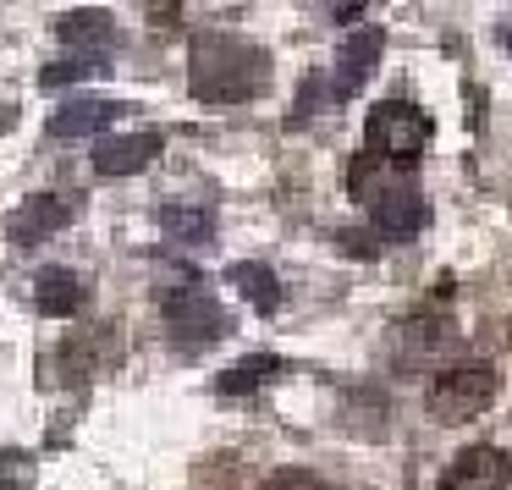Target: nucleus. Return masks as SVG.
<instances>
[{
  "label": "nucleus",
  "mask_w": 512,
  "mask_h": 490,
  "mask_svg": "<svg viewBox=\"0 0 512 490\" xmlns=\"http://www.w3.org/2000/svg\"><path fill=\"white\" fill-rule=\"evenodd\" d=\"M331 17L342 28H353V23H364V6H331Z\"/></svg>",
  "instance_id": "obj_18"
},
{
  "label": "nucleus",
  "mask_w": 512,
  "mask_h": 490,
  "mask_svg": "<svg viewBox=\"0 0 512 490\" xmlns=\"http://www.w3.org/2000/svg\"><path fill=\"white\" fill-rule=\"evenodd\" d=\"M105 72V56H78V61H50L45 72H39V83L45 89H61V83H89Z\"/></svg>",
  "instance_id": "obj_16"
},
{
  "label": "nucleus",
  "mask_w": 512,
  "mask_h": 490,
  "mask_svg": "<svg viewBox=\"0 0 512 490\" xmlns=\"http://www.w3.org/2000/svg\"><path fill=\"white\" fill-rule=\"evenodd\" d=\"M380 50H386V34H380V28H358V34L336 50V72H331V83H325V89H331L336 100L358 94V89H364V78L380 67Z\"/></svg>",
  "instance_id": "obj_9"
},
{
  "label": "nucleus",
  "mask_w": 512,
  "mask_h": 490,
  "mask_svg": "<svg viewBox=\"0 0 512 490\" xmlns=\"http://www.w3.org/2000/svg\"><path fill=\"white\" fill-rule=\"evenodd\" d=\"M507 485H512V463L501 446H463L441 474V490H507Z\"/></svg>",
  "instance_id": "obj_6"
},
{
  "label": "nucleus",
  "mask_w": 512,
  "mask_h": 490,
  "mask_svg": "<svg viewBox=\"0 0 512 490\" xmlns=\"http://www.w3.org/2000/svg\"><path fill=\"white\" fill-rule=\"evenodd\" d=\"M276 375H281V358L276 353H248V358H237L232 369H221L215 386H221L226 397H243V391L265 386V380H276Z\"/></svg>",
  "instance_id": "obj_15"
},
{
  "label": "nucleus",
  "mask_w": 512,
  "mask_h": 490,
  "mask_svg": "<svg viewBox=\"0 0 512 490\" xmlns=\"http://www.w3.org/2000/svg\"><path fill=\"white\" fill-rule=\"evenodd\" d=\"M430 133H435V122L413 100H380L375 111H369V122H364V144H369L364 155L408 160V155H419V149L430 144Z\"/></svg>",
  "instance_id": "obj_5"
},
{
  "label": "nucleus",
  "mask_w": 512,
  "mask_h": 490,
  "mask_svg": "<svg viewBox=\"0 0 512 490\" xmlns=\"http://www.w3.org/2000/svg\"><path fill=\"white\" fill-rule=\"evenodd\" d=\"M83 298H89V287H83V276H78V270H67V265H50V270H39V276H34V303H39V314H50V320L78 314Z\"/></svg>",
  "instance_id": "obj_11"
},
{
  "label": "nucleus",
  "mask_w": 512,
  "mask_h": 490,
  "mask_svg": "<svg viewBox=\"0 0 512 490\" xmlns=\"http://www.w3.org/2000/svg\"><path fill=\"white\" fill-rule=\"evenodd\" d=\"M270 56L243 34H199L188 45V89L204 105H243L265 89Z\"/></svg>",
  "instance_id": "obj_1"
},
{
  "label": "nucleus",
  "mask_w": 512,
  "mask_h": 490,
  "mask_svg": "<svg viewBox=\"0 0 512 490\" xmlns=\"http://www.w3.org/2000/svg\"><path fill=\"white\" fill-rule=\"evenodd\" d=\"M265 490H325L314 474H303V468H281V474L265 479Z\"/></svg>",
  "instance_id": "obj_17"
},
{
  "label": "nucleus",
  "mask_w": 512,
  "mask_h": 490,
  "mask_svg": "<svg viewBox=\"0 0 512 490\" xmlns=\"http://www.w3.org/2000/svg\"><path fill=\"white\" fill-rule=\"evenodd\" d=\"M67 221H72V199H67V193H28V199L6 215V232H12V243L28 248V243L56 237Z\"/></svg>",
  "instance_id": "obj_7"
},
{
  "label": "nucleus",
  "mask_w": 512,
  "mask_h": 490,
  "mask_svg": "<svg viewBox=\"0 0 512 490\" xmlns=\"http://www.w3.org/2000/svg\"><path fill=\"white\" fill-rule=\"evenodd\" d=\"M347 188L353 199L369 204V221H375L380 237L391 243H413L424 232V193H419V177L397 160H375V155H358L347 166Z\"/></svg>",
  "instance_id": "obj_2"
},
{
  "label": "nucleus",
  "mask_w": 512,
  "mask_h": 490,
  "mask_svg": "<svg viewBox=\"0 0 512 490\" xmlns=\"http://www.w3.org/2000/svg\"><path fill=\"white\" fill-rule=\"evenodd\" d=\"M232 287L243 292L259 314H276L281 309V281H276V270H270V265H254V259L232 265Z\"/></svg>",
  "instance_id": "obj_14"
},
{
  "label": "nucleus",
  "mask_w": 512,
  "mask_h": 490,
  "mask_svg": "<svg viewBox=\"0 0 512 490\" xmlns=\"http://www.w3.org/2000/svg\"><path fill=\"white\" fill-rule=\"evenodd\" d=\"M496 391H501V375L490 364H452L430 380L424 408H430L435 424H468L496 402Z\"/></svg>",
  "instance_id": "obj_3"
},
{
  "label": "nucleus",
  "mask_w": 512,
  "mask_h": 490,
  "mask_svg": "<svg viewBox=\"0 0 512 490\" xmlns=\"http://www.w3.org/2000/svg\"><path fill=\"white\" fill-rule=\"evenodd\" d=\"M0 490H28L23 479H12V474H0Z\"/></svg>",
  "instance_id": "obj_19"
},
{
  "label": "nucleus",
  "mask_w": 512,
  "mask_h": 490,
  "mask_svg": "<svg viewBox=\"0 0 512 490\" xmlns=\"http://www.w3.org/2000/svg\"><path fill=\"white\" fill-rule=\"evenodd\" d=\"M160 149H166V133H155V127L100 138V144H94V171H100V177H133V171H144Z\"/></svg>",
  "instance_id": "obj_8"
},
{
  "label": "nucleus",
  "mask_w": 512,
  "mask_h": 490,
  "mask_svg": "<svg viewBox=\"0 0 512 490\" xmlns=\"http://www.w3.org/2000/svg\"><path fill=\"white\" fill-rule=\"evenodd\" d=\"M56 39L72 50H83V56H94V50H111L116 45V17L105 12V6H78V12H67L56 23Z\"/></svg>",
  "instance_id": "obj_12"
},
{
  "label": "nucleus",
  "mask_w": 512,
  "mask_h": 490,
  "mask_svg": "<svg viewBox=\"0 0 512 490\" xmlns=\"http://www.w3.org/2000/svg\"><path fill=\"white\" fill-rule=\"evenodd\" d=\"M160 226H166L171 243H188V248H199L215 237V215L204 210V204H166V210H160Z\"/></svg>",
  "instance_id": "obj_13"
},
{
  "label": "nucleus",
  "mask_w": 512,
  "mask_h": 490,
  "mask_svg": "<svg viewBox=\"0 0 512 490\" xmlns=\"http://www.w3.org/2000/svg\"><path fill=\"white\" fill-rule=\"evenodd\" d=\"M116 116H122V100H100V94L67 100L56 116H50V138H61V144H72V138H100Z\"/></svg>",
  "instance_id": "obj_10"
},
{
  "label": "nucleus",
  "mask_w": 512,
  "mask_h": 490,
  "mask_svg": "<svg viewBox=\"0 0 512 490\" xmlns=\"http://www.w3.org/2000/svg\"><path fill=\"white\" fill-rule=\"evenodd\" d=\"M160 314H166V336L177 347H210L232 331V320H226V309L215 303V292H204L199 281L171 287L166 298H160Z\"/></svg>",
  "instance_id": "obj_4"
}]
</instances>
